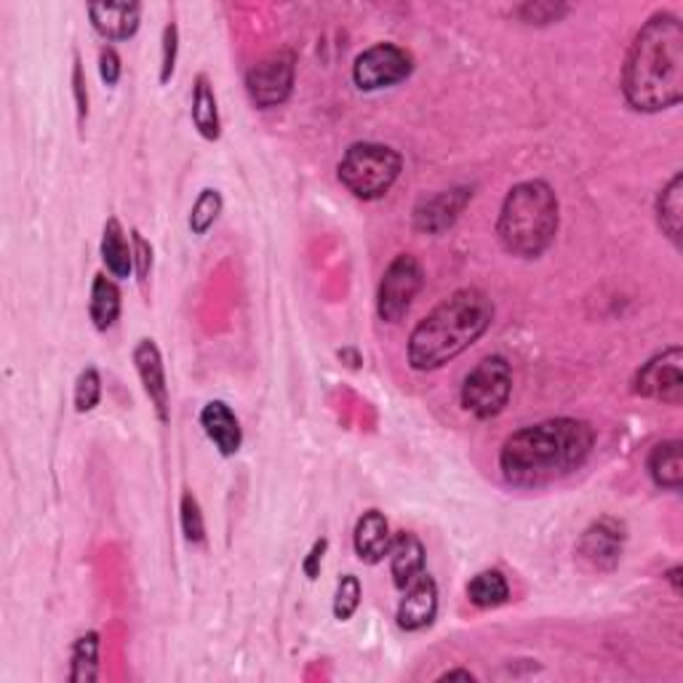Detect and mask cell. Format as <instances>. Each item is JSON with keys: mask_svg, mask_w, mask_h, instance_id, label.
I'll list each match as a JSON object with an SVG mask.
<instances>
[{"mask_svg": "<svg viewBox=\"0 0 683 683\" xmlns=\"http://www.w3.org/2000/svg\"><path fill=\"white\" fill-rule=\"evenodd\" d=\"M390 545H392V534L388 518H384L382 510L371 507V510H367L355 520L353 529L355 556L358 560H363V564L377 566L382 564L384 556L390 553Z\"/></svg>", "mask_w": 683, "mask_h": 683, "instance_id": "2e32d148", "label": "cell"}, {"mask_svg": "<svg viewBox=\"0 0 683 683\" xmlns=\"http://www.w3.org/2000/svg\"><path fill=\"white\" fill-rule=\"evenodd\" d=\"M648 476H652V481L660 486V489H681L683 484V443L679 438H673V441H662L652 449V455H648Z\"/></svg>", "mask_w": 683, "mask_h": 683, "instance_id": "7402d4cb", "label": "cell"}, {"mask_svg": "<svg viewBox=\"0 0 683 683\" xmlns=\"http://www.w3.org/2000/svg\"><path fill=\"white\" fill-rule=\"evenodd\" d=\"M179 57V27L177 22H168L164 27V40H160V84H168L177 70Z\"/></svg>", "mask_w": 683, "mask_h": 683, "instance_id": "4dcf8cb0", "label": "cell"}, {"mask_svg": "<svg viewBox=\"0 0 683 683\" xmlns=\"http://www.w3.org/2000/svg\"><path fill=\"white\" fill-rule=\"evenodd\" d=\"M390 574H392V585L398 591H406L414 579H419L425 574V560H428V553H425L422 539L411 531H398L392 534V545H390Z\"/></svg>", "mask_w": 683, "mask_h": 683, "instance_id": "e0dca14e", "label": "cell"}, {"mask_svg": "<svg viewBox=\"0 0 683 683\" xmlns=\"http://www.w3.org/2000/svg\"><path fill=\"white\" fill-rule=\"evenodd\" d=\"M361 598H363L361 579H358L355 574H342L340 583H336V593H334V604H331V612H334V617L340 622L353 619L358 606H361Z\"/></svg>", "mask_w": 683, "mask_h": 683, "instance_id": "4316f807", "label": "cell"}, {"mask_svg": "<svg viewBox=\"0 0 683 683\" xmlns=\"http://www.w3.org/2000/svg\"><path fill=\"white\" fill-rule=\"evenodd\" d=\"M513 392V369L503 355H486L465 377L459 401L476 419H494L505 411Z\"/></svg>", "mask_w": 683, "mask_h": 683, "instance_id": "8992f818", "label": "cell"}, {"mask_svg": "<svg viewBox=\"0 0 683 683\" xmlns=\"http://www.w3.org/2000/svg\"><path fill=\"white\" fill-rule=\"evenodd\" d=\"M134 369H137V377L145 388L147 401H150L155 417L158 422H168L172 419V398H168V382H166V367H164V355H160L158 344L153 340H139L137 348L131 353Z\"/></svg>", "mask_w": 683, "mask_h": 683, "instance_id": "4fadbf2b", "label": "cell"}, {"mask_svg": "<svg viewBox=\"0 0 683 683\" xmlns=\"http://www.w3.org/2000/svg\"><path fill=\"white\" fill-rule=\"evenodd\" d=\"M622 97L648 115L683 99V25L675 13H652L635 32L622 65Z\"/></svg>", "mask_w": 683, "mask_h": 683, "instance_id": "7a4b0ae2", "label": "cell"}, {"mask_svg": "<svg viewBox=\"0 0 683 683\" xmlns=\"http://www.w3.org/2000/svg\"><path fill=\"white\" fill-rule=\"evenodd\" d=\"M468 601L476 608H499L510 601V585L507 577L499 569H484L468 583Z\"/></svg>", "mask_w": 683, "mask_h": 683, "instance_id": "cb8c5ba5", "label": "cell"}, {"mask_svg": "<svg viewBox=\"0 0 683 683\" xmlns=\"http://www.w3.org/2000/svg\"><path fill=\"white\" fill-rule=\"evenodd\" d=\"M494 302L481 289H459L417 323L406 344V358L414 371H436L462 355L489 331Z\"/></svg>", "mask_w": 683, "mask_h": 683, "instance_id": "3957f363", "label": "cell"}, {"mask_svg": "<svg viewBox=\"0 0 683 683\" xmlns=\"http://www.w3.org/2000/svg\"><path fill=\"white\" fill-rule=\"evenodd\" d=\"M625 543L627 526L619 518L601 516L579 537L577 558L593 572H614L625 553Z\"/></svg>", "mask_w": 683, "mask_h": 683, "instance_id": "8fae6325", "label": "cell"}, {"mask_svg": "<svg viewBox=\"0 0 683 683\" xmlns=\"http://www.w3.org/2000/svg\"><path fill=\"white\" fill-rule=\"evenodd\" d=\"M120 308H124V300H120V289L118 283L113 281V275L107 279L105 273H97L91 281V300H89V315L91 323L97 331H110L120 318Z\"/></svg>", "mask_w": 683, "mask_h": 683, "instance_id": "44dd1931", "label": "cell"}, {"mask_svg": "<svg viewBox=\"0 0 683 683\" xmlns=\"http://www.w3.org/2000/svg\"><path fill=\"white\" fill-rule=\"evenodd\" d=\"M78 414H89L101 401V377L97 367H86L76 380V392H72Z\"/></svg>", "mask_w": 683, "mask_h": 683, "instance_id": "f546056e", "label": "cell"}, {"mask_svg": "<svg viewBox=\"0 0 683 683\" xmlns=\"http://www.w3.org/2000/svg\"><path fill=\"white\" fill-rule=\"evenodd\" d=\"M99 679V633H84L70 652V681L94 683Z\"/></svg>", "mask_w": 683, "mask_h": 683, "instance_id": "d4e9b609", "label": "cell"}, {"mask_svg": "<svg viewBox=\"0 0 683 683\" xmlns=\"http://www.w3.org/2000/svg\"><path fill=\"white\" fill-rule=\"evenodd\" d=\"M191 118L195 131L206 142H216L222 137V118H219V101H216V91L208 76L195 78L193 84V107Z\"/></svg>", "mask_w": 683, "mask_h": 683, "instance_id": "ffe728a7", "label": "cell"}, {"mask_svg": "<svg viewBox=\"0 0 683 683\" xmlns=\"http://www.w3.org/2000/svg\"><path fill=\"white\" fill-rule=\"evenodd\" d=\"M560 225L558 195L543 179H526L510 187L499 208L497 238L507 254L537 260L553 246Z\"/></svg>", "mask_w": 683, "mask_h": 683, "instance_id": "277c9868", "label": "cell"}, {"mask_svg": "<svg viewBox=\"0 0 683 683\" xmlns=\"http://www.w3.org/2000/svg\"><path fill=\"white\" fill-rule=\"evenodd\" d=\"M472 201V187H451V191H441L430 198H422L414 206L411 222H414L417 233L425 235H441L446 230L457 225L465 208Z\"/></svg>", "mask_w": 683, "mask_h": 683, "instance_id": "7c38bea8", "label": "cell"}, {"mask_svg": "<svg viewBox=\"0 0 683 683\" xmlns=\"http://www.w3.org/2000/svg\"><path fill=\"white\" fill-rule=\"evenodd\" d=\"M403 172L401 153L380 142H355L344 150L336 177L358 201H380Z\"/></svg>", "mask_w": 683, "mask_h": 683, "instance_id": "5b68a950", "label": "cell"}, {"mask_svg": "<svg viewBox=\"0 0 683 683\" xmlns=\"http://www.w3.org/2000/svg\"><path fill=\"white\" fill-rule=\"evenodd\" d=\"M595 430L585 419L556 417L526 425L505 438L499 472L516 489H545L564 481L591 459Z\"/></svg>", "mask_w": 683, "mask_h": 683, "instance_id": "6da1fadb", "label": "cell"}, {"mask_svg": "<svg viewBox=\"0 0 683 683\" xmlns=\"http://www.w3.org/2000/svg\"><path fill=\"white\" fill-rule=\"evenodd\" d=\"M91 27L105 40H128L137 36L142 22L139 3H91Z\"/></svg>", "mask_w": 683, "mask_h": 683, "instance_id": "ac0fdd59", "label": "cell"}, {"mask_svg": "<svg viewBox=\"0 0 683 683\" xmlns=\"http://www.w3.org/2000/svg\"><path fill=\"white\" fill-rule=\"evenodd\" d=\"M326 550H329V539L326 537L315 539L313 547H310V553L302 560L304 577H308V579L321 577V566H323V556H326Z\"/></svg>", "mask_w": 683, "mask_h": 683, "instance_id": "e575fe53", "label": "cell"}, {"mask_svg": "<svg viewBox=\"0 0 683 683\" xmlns=\"http://www.w3.org/2000/svg\"><path fill=\"white\" fill-rule=\"evenodd\" d=\"M414 72V57L396 43H374L353 62V84L361 91H382Z\"/></svg>", "mask_w": 683, "mask_h": 683, "instance_id": "9c48e42d", "label": "cell"}, {"mask_svg": "<svg viewBox=\"0 0 683 683\" xmlns=\"http://www.w3.org/2000/svg\"><path fill=\"white\" fill-rule=\"evenodd\" d=\"M72 94H76L78 124L84 126L86 118H89V89H86V72L84 62H80V53H76V65H72Z\"/></svg>", "mask_w": 683, "mask_h": 683, "instance_id": "d6a6232c", "label": "cell"}, {"mask_svg": "<svg viewBox=\"0 0 683 683\" xmlns=\"http://www.w3.org/2000/svg\"><path fill=\"white\" fill-rule=\"evenodd\" d=\"M179 520H182V534H185L187 543H191V545L206 543V520H203L201 503L193 491L182 494Z\"/></svg>", "mask_w": 683, "mask_h": 683, "instance_id": "83f0119b", "label": "cell"}, {"mask_svg": "<svg viewBox=\"0 0 683 683\" xmlns=\"http://www.w3.org/2000/svg\"><path fill=\"white\" fill-rule=\"evenodd\" d=\"M425 286V267L414 254H398L384 267L377 286V315L382 323H401Z\"/></svg>", "mask_w": 683, "mask_h": 683, "instance_id": "52a82bcc", "label": "cell"}, {"mask_svg": "<svg viewBox=\"0 0 683 683\" xmlns=\"http://www.w3.org/2000/svg\"><path fill=\"white\" fill-rule=\"evenodd\" d=\"M201 428L222 457H235L243 446V430L225 401H208L201 409Z\"/></svg>", "mask_w": 683, "mask_h": 683, "instance_id": "9a60e30c", "label": "cell"}, {"mask_svg": "<svg viewBox=\"0 0 683 683\" xmlns=\"http://www.w3.org/2000/svg\"><path fill=\"white\" fill-rule=\"evenodd\" d=\"M340 358L344 363H348L350 369H361V363H363V358H361V353H358L355 348H342L340 350Z\"/></svg>", "mask_w": 683, "mask_h": 683, "instance_id": "8d00e7d4", "label": "cell"}, {"mask_svg": "<svg viewBox=\"0 0 683 683\" xmlns=\"http://www.w3.org/2000/svg\"><path fill=\"white\" fill-rule=\"evenodd\" d=\"M438 681H468L470 683V681H478V679H476V673L457 667V671H446V673L438 675Z\"/></svg>", "mask_w": 683, "mask_h": 683, "instance_id": "d590c367", "label": "cell"}, {"mask_svg": "<svg viewBox=\"0 0 683 683\" xmlns=\"http://www.w3.org/2000/svg\"><path fill=\"white\" fill-rule=\"evenodd\" d=\"M131 246H134V273H137V281L142 283V289H145L153 275V243L147 241L139 230H131Z\"/></svg>", "mask_w": 683, "mask_h": 683, "instance_id": "1f68e13d", "label": "cell"}, {"mask_svg": "<svg viewBox=\"0 0 683 683\" xmlns=\"http://www.w3.org/2000/svg\"><path fill=\"white\" fill-rule=\"evenodd\" d=\"M438 617V585L428 572L414 579L403 591V598L398 601L396 622L406 633H419L430 627Z\"/></svg>", "mask_w": 683, "mask_h": 683, "instance_id": "5bb4252c", "label": "cell"}, {"mask_svg": "<svg viewBox=\"0 0 683 683\" xmlns=\"http://www.w3.org/2000/svg\"><path fill=\"white\" fill-rule=\"evenodd\" d=\"M222 206H225V201H222V193L214 191V187H206V191H201L198 198H195L193 208H191V233L193 235H206L208 230L214 227V222L219 219Z\"/></svg>", "mask_w": 683, "mask_h": 683, "instance_id": "484cf974", "label": "cell"}, {"mask_svg": "<svg viewBox=\"0 0 683 683\" xmlns=\"http://www.w3.org/2000/svg\"><path fill=\"white\" fill-rule=\"evenodd\" d=\"M516 17L524 25L529 27H547V25H556L560 19L569 13V6L566 3H553V0H534V3H524L518 6Z\"/></svg>", "mask_w": 683, "mask_h": 683, "instance_id": "f1b7e54d", "label": "cell"}, {"mask_svg": "<svg viewBox=\"0 0 683 683\" xmlns=\"http://www.w3.org/2000/svg\"><path fill=\"white\" fill-rule=\"evenodd\" d=\"M99 76L105 80V86H118L120 76H124V65H120L118 51L113 46H101L99 49Z\"/></svg>", "mask_w": 683, "mask_h": 683, "instance_id": "836d02e7", "label": "cell"}, {"mask_svg": "<svg viewBox=\"0 0 683 683\" xmlns=\"http://www.w3.org/2000/svg\"><path fill=\"white\" fill-rule=\"evenodd\" d=\"M99 252H101V262H105L107 273H110L113 279L124 281L134 273V246L131 238L126 235L124 225L118 222V216H110V219L105 222Z\"/></svg>", "mask_w": 683, "mask_h": 683, "instance_id": "d6986e66", "label": "cell"}, {"mask_svg": "<svg viewBox=\"0 0 683 683\" xmlns=\"http://www.w3.org/2000/svg\"><path fill=\"white\" fill-rule=\"evenodd\" d=\"M296 80V53L289 49L267 53L246 72V94L254 107L273 110L292 97Z\"/></svg>", "mask_w": 683, "mask_h": 683, "instance_id": "ba28073f", "label": "cell"}, {"mask_svg": "<svg viewBox=\"0 0 683 683\" xmlns=\"http://www.w3.org/2000/svg\"><path fill=\"white\" fill-rule=\"evenodd\" d=\"M681 574H683V569H681V566H673V569L665 574V579H667V583H671V585H673V593H675V595H679V593H681Z\"/></svg>", "mask_w": 683, "mask_h": 683, "instance_id": "74e56055", "label": "cell"}, {"mask_svg": "<svg viewBox=\"0 0 683 683\" xmlns=\"http://www.w3.org/2000/svg\"><path fill=\"white\" fill-rule=\"evenodd\" d=\"M657 225L667 241L675 248L681 246V230H683V174L675 172L671 182L662 187L657 195Z\"/></svg>", "mask_w": 683, "mask_h": 683, "instance_id": "603a6c76", "label": "cell"}, {"mask_svg": "<svg viewBox=\"0 0 683 683\" xmlns=\"http://www.w3.org/2000/svg\"><path fill=\"white\" fill-rule=\"evenodd\" d=\"M633 392L646 401H660L667 406L683 403V350L679 344L662 350L635 371Z\"/></svg>", "mask_w": 683, "mask_h": 683, "instance_id": "30bf717a", "label": "cell"}]
</instances>
